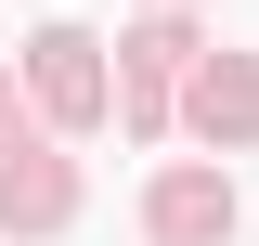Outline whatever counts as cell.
I'll list each match as a JSON object with an SVG mask.
<instances>
[{
    "instance_id": "obj_1",
    "label": "cell",
    "mask_w": 259,
    "mask_h": 246,
    "mask_svg": "<svg viewBox=\"0 0 259 246\" xmlns=\"http://www.w3.org/2000/svg\"><path fill=\"white\" fill-rule=\"evenodd\" d=\"M26 78H39V104H52L65 130L104 117V39H91V26H39V39H26Z\"/></svg>"
},
{
    "instance_id": "obj_2",
    "label": "cell",
    "mask_w": 259,
    "mask_h": 246,
    "mask_svg": "<svg viewBox=\"0 0 259 246\" xmlns=\"http://www.w3.org/2000/svg\"><path fill=\"white\" fill-rule=\"evenodd\" d=\"M156 246H233V182L168 169V182H156Z\"/></svg>"
},
{
    "instance_id": "obj_3",
    "label": "cell",
    "mask_w": 259,
    "mask_h": 246,
    "mask_svg": "<svg viewBox=\"0 0 259 246\" xmlns=\"http://www.w3.org/2000/svg\"><path fill=\"white\" fill-rule=\"evenodd\" d=\"M65 208H78V182H65V169H39V143L0 155V220H13V233H52Z\"/></svg>"
},
{
    "instance_id": "obj_4",
    "label": "cell",
    "mask_w": 259,
    "mask_h": 246,
    "mask_svg": "<svg viewBox=\"0 0 259 246\" xmlns=\"http://www.w3.org/2000/svg\"><path fill=\"white\" fill-rule=\"evenodd\" d=\"M194 130H207V143H246L259 130V65H207V78H194Z\"/></svg>"
}]
</instances>
